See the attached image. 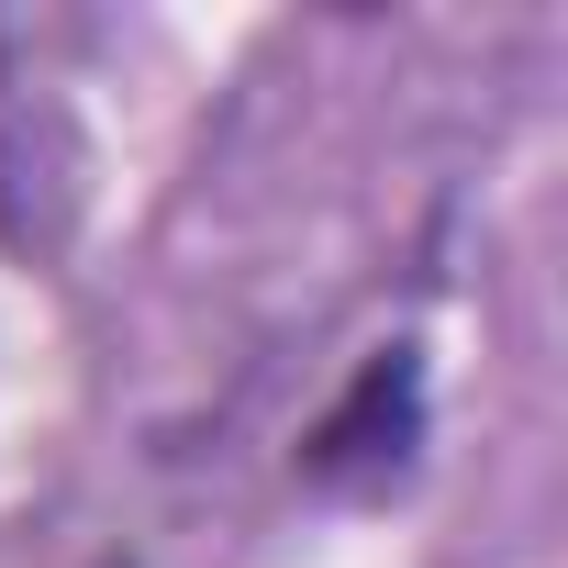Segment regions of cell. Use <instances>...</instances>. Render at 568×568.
Instances as JSON below:
<instances>
[{"label":"cell","instance_id":"cell-1","mask_svg":"<svg viewBox=\"0 0 568 568\" xmlns=\"http://www.w3.org/2000/svg\"><path fill=\"white\" fill-rule=\"evenodd\" d=\"M413 424H424V368H413V346H379V357L357 368V390H346V402L313 424L302 468H313V479L379 468V457H402V446H413Z\"/></svg>","mask_w":568,"mask_h":568}]
</instances>
